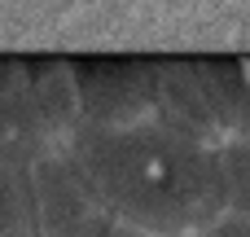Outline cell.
Masks as SVG:
<instances>
[{
    "instance_id": "1",
    "label": "cell",
    "mask_w": 250,
    "mask_h": 237,
    "mask_svg": "<svg viewBox=\"0 0 250 237\" xmlns=\"http://www.w3.org/2000/svg\"><path fill=\"white\" fill-rule=\"evenodd\" d=\"M66 150L92 176L119 224L154 237H202L224 215L220 154L163 119L79 128Z\"/></svg>"
},
{
    "instance_id": "2",
    "label": "cell",
    "mask_w": 250,
    "mask_h": 237,
    "mask_svg": "<svg viewBox=\"0 0 250 237\" xmlns=\"http://www.w3.org/2000/svg\"><path fill=\"white\" fill-rule=\"evenodd\" d=\"M79 97V119L88 128L145 123L158 110L163 57L154 53H75L66 57Z\"/></svg>"
},
{
    "instance_id": "3",
    "label": "cell",
    "mask_w": 250,
    "mask_h": 237,
    "mask_svg": "<svg viewBox=\"0 0 250 237\" xmlns=\"http://www.w3.org/2000/svg\"><path fill=\"white\" fill-rule=\"evenodd\" d=\"M31 194H35L40 237H114L119 233L114 211L105 207L101 189L92 185V176L75 163V154L66 145L31 167Z\"/></svg>"
},
{
    "instance_id": "4",
    "label": "cell",
    "mask_w": 250,
    "mask_h": 237,
    "mask_svg": "<svg viewBox=\"0 0 250 237\" xmlns=\"http://www.w3.org/2000/svg\"><path fill=\"white\" fill-rule=\"evenodd\" d=\"M62 145H66V136L53 128V119L44 114V106L31 97L26 84L13 92H0V158L4 163L35 167L40 158L57 154Z\"/></svg>"
},
{
    "instance_id": "5",
    "label": "cell",
    "mask_w": 250,
    "mask_h": 237,
    "mask_svg": "<svg viewBox=\"0 0 250 237\" xmlns=\"http://www.w3.org/2000/svg\"><path fill=\"white\" fill-rule=\"evenodd\" d=\"M0 237H40L31 167H18L4 158H0Z\"/></svg>"
},
{
    "instance_id": "6",
    "label": "cell",
    "mask_w": 250,
    "mask_h": 237,
    "mask_svg": "<svg viewBox=\"0 0 250 237\" xmlns=\"http://www.w3.org/2000/svg\"><path fill=\"white\" fill-rule=\"evenodd\" d=\"M220 180H224V211L250 215V132H237L215 145Z\"/></svg>"
},
{
    "instance_id": "7",
    "label": "cell",
    "mask_w": 250,
    "mask_h": 237,
    "mask_svg": "<svg viewBox=\"0 0 250 237\" xmlns=\"http://www.w3.org/2000/svg\"><path fill=\"white\" fill-rule=\"evenodd\" d=\"M202 237H250V215H233V211H224V215H220Z\"/></svg>"
},
{
    "instance_id": "8",
    "label": "cell",
    "mask_w": 250,
    "mask_h": 237,
    "mask_svg": "<svg viewBox=\"0 0 250 237\" xmlns=\"http://www.w3.org/2000/svg\"><path fill=\"white\" fill-rule=\"evenodd\" d=\"M114 237H154V233H141V229H127V224H119V233Z\"/></svg>"
}]
</instances>
